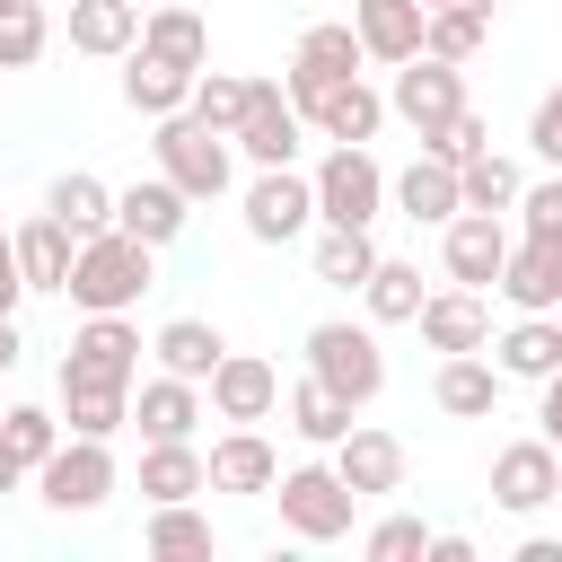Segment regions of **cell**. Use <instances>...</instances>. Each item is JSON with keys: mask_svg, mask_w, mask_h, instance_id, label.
Instances as JSON below:
<instances>
[{"mask_svg": "<svg viewBox=\"0 0 562 562\" xmlns=\"http://www.w3.org/2000/svg\"><path fill=\"white\" fill-rule=\"evenodd\" d=\"M149 281H158V246H140L132 228H97V237H79L61 299H70L79 316H132Z\"/></svg>", "mask_w": 562, "mask_h": 562, "instance_id": "obj_1", "label": "cell"}, {"mask_svg": "<svg viewBox=\"0 0 562 562\" xmlns=\"http://www.w3.org/2000/svg\"><path fill=\"white\" fill-rule=\"evenodd\" d=\"M149 158H158V176H167L184 202H220V193L237 184V140L211 132V123H193V114H158V123H149Z\"/></svg>", "mask_w": 562, "mask_h": 562, "instance_id": "obj_2", "label": "cell"}, {"mask_svg": "<svg viewBox=\"0 0 562 562\" xmlns=\"http://www.w3.org/2000/svg\"><path fill=\"white\" fill-rule=\"evenodd\" d=\"M307 378L334 386L351 413L386 395V351H378V325H351V316H325L307 325Z\"/></svg>", "mask_w": 562, "mask_h": 562, "instance_id": "obj_3", "label": "cell"}, {"mask_svg": "<svg viewBox=\"0 0 562 562\" xmlns=\"http://www.w3.org/2000/svg\"><path fill=\"white\" fill-rule=\"evenodd\" d=\"M26 483H35V501H44L53 518H88V509L114 501L123 465H114V439H79V430H61V448H53Z\"/></svg>", "mask_w": 562, "mask_h": 562, "instance_id": "obj_4", "label": "cell"}, {"mask_svg": "<svg viewBox=\"0 0 562 562\" xmlns=\"http://www.w3.org/2000/svg\"><path fill=\"white\" fill-rule=\"evenodd\" d=\"M307 184H316V228H378V211H386V167L360 140H334Z\"/></svg>", "mask_w": 562, "mask_h": 562, "instance_id": "obj_5", "label": "cell"}, {"mask_svg": "<svg viewBox=\"0 0 562 562\" xmlns=\"http://www.w3.org/2000/svg\"><path fill=\"white\" fill-rule=\"evenodd\" d=\"M272 501H281V527H290L299 544H342L351 518H360V492H351L334 465H290V474L272 483Z\"/></svg>", "mask_w": 562, "mask_h": 562, "instance_id": "obj_6", "label": "cell"}, {"mask_svg": "<svg viewBox=\"0 0 562 562\" xmlns=\"http://www.w3.org/2000/svg\"><path fill=\"white\" fill-rule=\"evenodd\" d=\"M237 211H246V237L255 246H290V237L316 228V184L299 167H255V184L237 193Z\"/></svg>", "mask_w": 562, "mask_h": 562, "instance_id": "obj_7", "label": "cell"}, {"mask_svg": "<svg viewBox=\"0 0 562 562\" xmlns=\"http://www.w3.org/2000/svg\"><path fill=\"white\" fill-rule=\"evenodd\" d=\"M228 140H237V158H255V167H299L307 123H299V105L281 97V79H246V114L228 123Z\"/></svg>", "mask_w": 562, "mask_h": 562, "instance_id": "obj_8", "label": "cell"}, {"mask_svg": "<svg viewBox=\"0 0 562 562\" xmlns=\"http://www.w3.org/2000/svg\"><path fill=\"white\" fill-rule=\"evenodd\" d=\"M281 483V457L255 422H228L211 448H202V492H228V501H263Z\"/></svg>", "mask_w": 562, "mask_h": 562, "instance_id": "obj_9", "label": "cell"}, {"mask_svg": "<svg viewBox=\"0 0 562 562\" xmlns=\"http://www.w3.org/2000/svg\"><path fill=\"white\" fill-rule=\"evenodd\" d=\"M457 105H474V97H465V61H439V53H413V61H395L386 114H404L413 132H430V123H448Z\"/></svg>", "mask_w": 562, "mask_h": 562, "instance_id": "obj_10", "label": "cell"}, {"mask_svg": "<svg viewBox=\"0 0 562 562\" xmlns=\"http://www.w3.org/2000/svg\"><path fill=\"white\" fill-rule=\"evenodd\" d=\"M501 255H509V220L501 211H457L439 228V272L457 290H492L501 281Z\"/></svg>", "mask_w": 562, "mask_h": 562, "instance_id": "obj_11", "label": "cell"}, {"mask_svg": "<svg viewBox=\"0 0 562 562\" xmlns=\"http://www.w3.org/2000/svg\"><path fill=\"white\" fill-rule=\"evenodd\" d=\"M202 404H211L220 422H272V404H281V369H272L263 351H220V369L202 378Z\"/></svg>", "mask_w": 562, "mask_h": 562, "instance_id": "obj_12", "label": "cell"}, {"mask_svg": "<svg viewBox=\"0 0 562 562\" xmlns=\"http://www.w3.org/2000/svg\"><path fill=\"white\" fill-rule=\"evenodd\" d=\"M492 290H501L518 316H553V307H562V237H509Z\"/></svg>", "mask_w": 562, "mask_h": 562, "instance_id": "obj_13", "label": "cell"}, {"mask_svg": "<svg viewBox=\"0 0 562 562\" xmlns=\"http://www.w3.org/2000/svg\"><path fill=\"white\" fill-rule=\"evenodd\" d=\"M553 465H562V448H553V439H509V448L492 457V501H501L509 518L553 509Z\"/></svg>", "mask_w": 562, "mask_h": 562, "instance_id": "obj_14", "label": "cell"}, {"mask_svg": "<svg viewBox=\"0 0 562 562\" xmlns=\"http://www.w3.org/2000/svg\"><path fill=\"white\" fill-rule=\"evenodd\" d=\"M501 369L483 360V351H439V369H430V404L448 413V422H492L501 413Z\"/></svg>", "mask_w": 562, "mask_h": 562, "instance_id": "obj_15", "label": "cell"}, {"mask_svg": "<svg viewBox=\"0 0 562 562\" xmlns=\"http://www.w3.org/2000/svg\"><path fill=\"white\" fill-rule=\"evenodd\" d=\"M53 413H61V430H79V439H114V430H132V386L88 378V369H61Z\"/></svg>", "mask_w": 562, "mask_h": 562, "instance_id": "obj_16", "label": "cell"}, {"mask_svg": "<svg viewBox=\"0 0 562 562\" xmlns=\"http://www.w3.org/2000/svg\"><path fill=\"white\" fill-rule=\"evenodd\" d=\"M334 474H342L360 501H378V492H404V439H395V430H369V422H351V430L334 439Z\"/></svg>", "mask_w": 562, "mask_h": 562, "instance_id": "obj_17", "label": "cell"}, {"mask_svg": "<svg viewBox=\"0 0 562 562\" xmlns=\"http://www.w3.org/2000/svg\"><path fill=\"white\" fill-rule=\"evenodd\" d=\"M193 220V202L167 184V176H140V184H114V228H132L140 246H176Z\"/></svg>", "mask_w": 562, "mask_h": 562, "instance_id": "obj_18", "label": "cell"}, {"mask_svg": "<svg viewBox=\"0 0 562 562\" xmlns=\"http://www.w3.org/2000/svg\"><path fill=\"white\" fill-rule=\"evenodd\" d=\"M140 351H149V342H140L132 316H88V325L70 334V360H61V369H88V378L132 386V378H140Z\"/></svg>", "mask_w": 562, "mask_h": 562, "instance_id": "obj_19", "label": "cell"}, {"mask_svg": "<svg viewBox=\"0 0 562 562\" xmlns=\"http://www.w3.org/2000/svg\"><path fill=\"white\" fill-rule=\"evenodd\" d=\"M483 351H492V369H501V378H527V386H536V378H553V369H562V307H553V316H509Z\"/></svg>", "mask_w": 562, "mask_h": 562, "instance_id": "obj_20", "label": "cell"}, {"mask_svg": "<svg viewBox=\"0 0 562 562\" xmlns=\"http://www.w3.org/2000/svg\"><path fill=\"white\" fill-rule=\"evenodd\" d=\"M413 325H422L430 351H483V342H492V307H483V290H457V281L430 290Z\"/></svg>", "mask_w": 562, "mask_h": 562, "instance_id": "obj_21", "label": "cell"}, {"mask_svg": "<svg viewBox=\"0 0 562 562\" xmlns=\"http://www.w3.org/2000/svg\"><path fill=\"white\" fill-rule=\"evenodd\" d=\"M193 422H202V386L193 378H132V430L140 439H193Z\"/></svg>", "mask_w": 562, "mask_h": 562, "instance_id": "obj_22", "label": "cell"}, {"mask_svg": "<svg viewBox=\"0 0 562 562\" xmlns=\"http://www.w3.org/2000/svg\"><path fill=\"white\" fill-rule=\"evenodd\" d=\"M422 18H430L422 0H351V35H360V53L386 61V70L422 53Z\"/></svg>", "mask_w": 562, "mask_h": 562, "instance_id": "obj_23", "label": "cell"}, {"mask_svg": "<svg viewBox=\"0 0 562 562\" xmlns=\"http://www.w3.org/2000/svg\"><path fill=\"white\" fill-rule=\"evenodd\" d=\"M378 123H386V97H378L360 70H351V79H334V88L307 105V132H325V140H360V149H369V140H378Z\"/></svg>", "mask_w": 562, "mask_h": 562, "instance_id": "obj_24", "label": "cell"}, {"mask_svg": "<svg viewBox=\"0 0 562 562\" xmlns=\"http://www.w3.org/2000/svg\"><path fill=\"white\" fill-rule=\"evenodd\" d=\"M386 202H395L404 220H422V228H448V220L465 211V202H457V167H448V158H430V149H422L404 176H386Z\"/></svg>", "mask_w": 562, "mask_h": 562, "instance_id": "obj_25", "label": "cell"}, {"mask_svg": "<svg viewBox=\"0 0 562 562\" xmlns=\"http://www.w3.org/2000/svg\"><path fill=\"white\" fill-rule=\"evenodd\" d=\"M220 351H228V334H220L211 316H167V325L149 334V360H158L167 378H193V386L220 369Z\"/></svg>", "mask_w": 562, "mask_h": 562, "instance_id": "obj_26", "label": "cell"}, {"mask_svg": "<svg viewBox=\"0 0 562 562\" xmlns=\"http://www.w3.org/2000/svg\"><path fill=\"white\" fill-rule=\"evenodd\" d=\"M184 97H193V70H176V61H158V53H123V105L140 114V123H158V114H184Z\"/></svg>", "mask_w": 562, "mask_h": 562, "instance_id": "obj_27", "label": "cell"}, {"mask_svg": "<svg viewBox=\"0 0 562 562\" xmlns=\"http://www.w3.org/2000/svg\"><path fill=\"white\" fill-rule=\"evenodd\" d=\"M132 44H140V9H132V0H70V53L123 61Z\"/></svg>", "mask_w": 562, "mask_h": 562, "instance_id": "obj_28", "label": "cell"}, {"mask_svg": "<svg viewBox=\"0 0 562 562\" xmlns=\"http://www.w3.org/2000/svg\"><path fill=\"white\" fill-rule=\"evenodd\" d=\"M140 53H158V61H176V70H202V61H211V26H202L184 0H158V9H140Z\"/></svg>", "mask_w": 562, "mask_h": 562, "instance_id": "obj_29", "label": "cell"}, {"mask_svg": "<svg viewBox=\"0 0 562 562\" xmlns=\"http://www.w3.org/2000/svg\"><path fill=\"white\" fill-rule=\"evenodd\" d=\"M44 211H53L70 237H97V228H114V184L88 176V167H61V176L44 184Z\"/></svg>", "mask_w": 562, "mask_h": 562, "instance_id": "obj_30", "label": "cell"}, {"mask_svg": "<svg viewBox=\"0 0 562 562\" xmlns=\"http://www.w3.org/2000/svg\"><path fill=\"white\" fill-rule=\"evenodd\" d=\"M18 237V272H26V290H61L70 281V255H79V237L53 220V211H35L26 228H9Z\"/></svg>", "mask_w": 562, "mask_h": 562, "instance_id": "obj_31", "label": "cell"}, {"mask_svg": "<svg viewBox=\"0 0 562 562\" xmlns=\"http://www.w3.org/2000/svg\"><path fill=\"white\" fill-rule=\"evenodd\" d=\"M422 263H404V255H378L369 263V281H360V307H369V325H413L422 316Z\"/></svg>", "mask_w": 562, "mask_h": 562, "instance_id": "obj_32", "label": "cell"}, {"mask_svg": "<svg viewBox=\"0 0 562 562\" xmlns=\"http://www.w3.org/2000/svg\"><path fill=\"white\" fill-rule=\"evenodd\" d=\"M140 544H149L158 562H193V553H220V527H211L193 501H149V527H140Z\"/></svg>", "mask_w": 562, "mask_h": 562, "instance_id": "obj_33", "label": "cell"}, {"mask_svg": "<svg viewBox=\"0 0 562 562\" xmlns=\"http://www.w3.org/2000/svg\"><path fill=\"white\" fill-rule=\"evenodd\" d=\"M202 492V448L193 439H140V501H193Z\"/></svg>", "mask_w": 562, "mask_h": 562, "instance_id": "obj_34", "label": "cell"}, {"mask_svg": "<svg viewBox=\"0 0 562 562\" xmlns=\"http://www.w3.org/2000/svg\"><path fill=\"white\" fill-rule=\"evenodd\" d=\"M369 263H378V237H369V228H316V246H307V272H316L325 290H360Z\"/></svg>", "mask_w": 562, "mask_h": 562, "instance_id": "obj_35", "label": "cell"}, {"mask_svg": "<svg viewBox=\"0 0 562 562\" xmlns=\"http://www.w3.org/2000/svg\"><path fill=\"white\" fill-rule=\"evenodd\" d=\"M369 53H360V35H351V18H325V26H307L299 35V53H290V70H307V79H351Z\"/></svg>", "mask_w": 562, "mask_h": 562, "instance_id": "obj_36", "label": "cell"}, {"mask_svg": "<svg viewBox=\"0 0 562 562\" xmlns=\"http://www.w3.org/2000/svg\"><path fill=\"white\" fill-rule=\"evenodd\" d=\"M518 184H527V176H518V158H501V149H474V158L457 167V202H465V211H509Z\"/></svg>", "mask_w": 562, "mask_h": 562, "instance_id": "obj_37", "label": "cell"}, {"mask_svg": "<svg viewBox=\"0 0 562 562\" xmlns=\"http://www.w3.org/2000/svg\"><path fill=\"white\" fill-rule=\"evenodd\" d=\"M0 448L35 474V465L61 448V413H53V404H0Z\"/></svg>", "mask_w": 562, "mask_h": 562, "instance_id": "obj_38", "label": "cell"}, {"mask_svg": "<svg viewBox=\"0 0 562 562\" xmlns=\"http://www.w3.org/2000/svg\"><path fill=\"white\" fill-rule=\"evenodd\" d=\"M492 44V9H430L422 18V53H439V61H474Z\"/></svg>", "mask_w": 562, "mask_h": 562, "instance_id": "obj_39", "label": "cell"}, {"mask_svg": "<svg viewBox=\"0 0 562 562\" xmlns=\"http://www.w3.org/2000/svg\"><path fill=\"white\" fill-rule=\"evenodd\" d=\"M290 430H299L307 448H334V439L351 430V404H342L334 386H316V378H299V386H290Z\"/></svg>", "mask_w": 562, "mask_h": 562, "instance_id": "obj_40", "label": "cell"}, {"mask_svg": "<svg viewBox=\"0 0 562 562\" xmlns=\"http://www.w3.org/2000/svg\"><path fill=\"white\" fill-rule=\"evenodd\" d=\"M53 44V18L44 0H0V70H35Z\"/></svg>", "mask_w": 562, "mask_h": 562, "instance_id": "obj_41", "label": "cell"}, {"mask_svg": "<svg viewBox=\"0 0 562 562\" xmlns=\"http://www.w3.org/2000/svg\"><path fill=\"white\" fill-rule=\"evenodd\" d=\"M184 114H193V123H211V132H228V123L246 114V79L202 61V70H193V97H184Z\"/></svg>", "mask_w": 562, "mask_h": 562, "instance_id": "obj_42", "label": "cell"}, {"mask_svg": "<svg viewBox=\"0 0 562 562\" xmlns=\"http://www.w3.org/2000/svg\"><path fill=\"white\" fill-rule=\"evenodd\" d=\"M422 149H430V158H448V167H465L474 149H492V123H483L474 105H457L448 123H430V132H422Z\"/></svg>", "mask_w": 562, "mask_h": 562, "instance_id": "obj_43", "label": "cell"}, {"mask_svg": "<svg viewBox=\"0 0 562 562\" xmlns=\"http://www.w3.org/2000/svg\"><path fill=\"white\" fill-rule=\"evenodd\" d=\"M518 237H562V167H544L536 184H518Z\"/></svg>", "mask_w": 562, "mask_h": 562, "instance_id": "obj_44", "label": "cell"}, {"mask_svg": "<svg viewBox=\"0 0 562 562\" xmlns=\"http://www.w3.org/2000/svg\"><path fill=\"white\" fill-rule=\"evenodd\" d=\"M360 553H369V562H413V553H430V527L395 509V518H378V527L360 536Z\"/></svg>", "mask_w": 562, "mask_h": 562, "instance_id": "obj_45", "label": "cell"}, {"mask_svg": "<svg viewBox=\"0 0 562 562\" xmlns=\"http://www.w3.org/2000/svg\"><path fill=\"white\" fill-rule=\"evenodd\" d=\"M527 149H536V167H562V88L536 97V114H527Z\"/></svg>", "mask_w": 562, "mask_h": 562, "instance_id": "obj_46", "label": "cell"}, {"mask_svg": "<svg viewBox=\"0 0 562 562\" xmlns=\"http://www.w3.org/2000/svg\"><path fill=\"white\" fill-rule=\"evenodd\" d=\"M536 439H553V448H562V369H553V378H536Z\"/></svg>", "mask_w": 562, "mask_h": 562, "instance_id": "obj_47", "label": "cell"}, {"mask_svg": "<svg viewBox=\"0 0 562 562\" xmlns=\"http://www.w3.org/2000/svg\"><path fill=\"white\" fill-rule=\"evenodd\" d=\"M18 299H26V272H18V237L0 228V316H18Z\"/></svg>", "mask_w": 562, "mask_h": 562, "instance_id": "obj_48", "label": "cell"}, {"mask_svg": "<svg viewBox=\"0 0 562 562\" xmlns=\"http://www.w3.org/2000/svg\"><path fill=\"white\" fill-rule=\"evenodd\" d=\"M422 562H474V544H465V536H430V553H422Z\"/></svg>", "mask_w": 562, "mask_h": 562, "instance_id": "obj_49", "label": "cell"}, {"mask_svg": "<svg viewBox=\"0 0 562 562\" xmlns=\"http://www.w3.org/2000/svg\"><path fill=\"white\" fill-rule=\"evenodd\" d=\"M18 351H26V342H18V316H0V378L18 369Z\"/></svg>", "mask_w": 562, "mask_h": 562, "instance_id": "obj_50", "label": "cell"}, {"mask_svg": "<svg viewBox=\"0 0 562 562\" xmlns=\"http://www.w3.org/2000/svg\"><path fill=\"white\" fill-rule=\"evenodd\" d=\"M18 483H26V465H18V457H9V448H0V501H9V492H18Z\"/></svg>", "mask_w": 562, "mask_h": 562, "instance_id": "obj_51", "label": "cell"}, {"mask_svg": "<svg viewBox=\"0 0 562 562\" xmlns=\"http://www.w3.org/2000/svg\"><path fill=\"white\" fill-rule=\"evenodd\" d=\"M422 9H501V0H422Z\"/></svg>", "mask_w": 562, "mask_h": 562, "instance_id": "obj_52", "label": "cell"}, {"mask_svg": "<svg viewBox=\"0 0 562 562\" xmlns=\"http://www.w3.org/2000/svg\"><path fill=\"white\" fill-rule=\"evenodd\" d=\"M553 501H562V465H553Z\"/></svg>", "mask_w": 562, "mask_h": 562, "instance_id": "obj_53", "label": "cell"}, {"mask_svg": "<svg viewBox=\"0 0 562 562\" xmlns=\"http://www.w3.org/2000/svg\"><path fill=\"white\" fill-rule=\"evenodd\" d=\"M132 9H158V0H132Z\"/></svg>", "mask_w": 562, "mask_h": 562, "instance_id": "obj_54", "label": "cell"}]
</instances>
